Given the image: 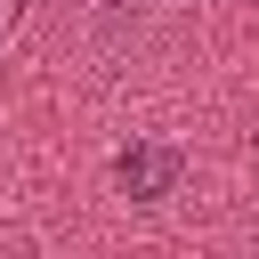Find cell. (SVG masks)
Listing matches in <instances>:
<instances>
[{"label":"cell","mask_w":259,"mask_h":259,"mask_svg":"<svg viewBox=\"0 0 259 259\" xmlns=\"http://www.w3.org/2000/svg\"><path fill=\"white\" fill-rule=\"evenodd\" d=\"M113 178L130 186V202H162V194L178 186V154H170V146H121Z\"/></svg>","instance_id":"cell-1"}]
</instances>
